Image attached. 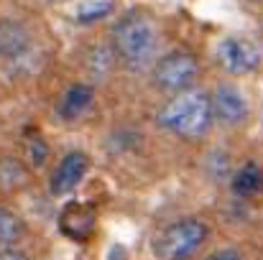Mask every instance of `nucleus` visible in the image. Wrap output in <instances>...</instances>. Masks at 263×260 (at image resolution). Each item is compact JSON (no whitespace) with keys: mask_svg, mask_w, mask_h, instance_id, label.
Listing matches in <instances>:
<instances>
[{"mask_svg":"<svg viewBox=\"0 0 263 260\" xmlns=\"http://www.w3.org/2000/svg\"><path fill=\"white\" fill-rule=\"evenodd\" d=\"M212 107L210 94L204 89L189 87L174 94L159 112V125L181 138H202L212 128Z\"/></svg>","mask_w":263,"mask_h":260,"instance_id":"f257e3e1","label":"nucleus"},{"mask_svg":"<svg viewBox=\"0 0 263 260\" xmlns=\"http://www.w3.org/2000/svg\"><path fill=\"white\" fill-rule=\"evenodd\" d=\"M115 41V56L133 72L146 69L159 49V33L156 26L148 15L143 13H130L125 15L112 33Z\"/></svg>","mask_w":263,"mask_h":260,"instance_id":"f03ea898","label":"nucleus"},{"mask_svg":"<svg viewBox=\"0 0 263 260\" xmlns=\"http://www.w3.org/2000/svg\"><path fill=\"white\" fill-rule=\"evenodd\" d=\"M207 237L210 227L202 219L197 217L176 219L159 232V237L154 240V253L161 260H189L199 253Z\"/></svg>","mask_w":263,"mask_h":260,"instance_id":"7ed1b4c3","label":"nucleus"},{"mask_svg":"<svg viewBox=\"0 0 263 260\" xmlns=\"http://www.w3.org/2000/svg\"><path fill=\"white\" fill-rule=\"evenodd\" d=\"M197 77H199V62L189 51H172L161 56L154 67V85L169 94H179L194 87Z\"/></svg>","mask_w":263,"mask_h":260,"instance_id":"20e7f679","label":"nucleus"},{"mask_svg":"<svg viewBox=\"0 0 263 260\" xmlns=\"http://www.w3.org/2000/svg\"><path fill=\"white\" fill-rule=\"evenodd\" d=\"M217 64L233 77L253 74L261 67V49L243 36H228L217 46Z\"/></svg>","mask_w":263,"mask_h":260,"instance_id":"39448f33","label":"nucleus"},{"mask_svg":"<svg viewBox=\"0 0 263 260\" xmlns=\"http://www.w3.org/2000/svg\"><path fill=\"white\" fill-rule=\"evenodd\" d=\"M210 107L212 117L220 120L222 125H240L248 117V102L243 92L233 85H220L210 94Z\"/></svg>","mask_w":263,"mask_h":260,"instance_id":"423d86ee","label":"nucleus"},{"mask_svg":"<svg viewBox=\"0 0 263 260\" xmlns=\"http://www.w3.org/2000/svg\"><path fill=\"white\" fill-rule=\"evenodd\" d=\"M95 225H97V214L89 204L82 202H69L62 214H59V230L69 237V240H89L92 232H95Z\"/></svg>","mask_w":263,"mask_h":260,"instance_id":"0eeeda50","label":"nucleus"},{"mask_svg":"<svg viewBox=\"0 0 263 260\" xmlns=\"http://www.w3.org/2000/svg\"><path fill=\"white\" fill-rule=\"evenodd\" d=\"M89 169V158L82 153V151H72V153H67L62 161H59V166H57V171L51 173V194L54 196H64V194H69L82 178H85V173Z\"/></svg>","mask_w":263,"mask_h":260,"instance_id":"6e6552de","label":"nucleus"},{"mask_svg":"<svg viewBox=\"0 0 263 260\" xmlns=\"http://www.w3.org/2000/svg\"><path fill=\"white\" fill-rule=\"evenodd\" d=\"M28 46H31L28 28L18 21L3 18L0 21V56L3 59H18L28 51Z\"/></svg>","mask_w":263,"mask_h":260,"instance_id":"1a4fd4ad","label":"nucleus"},{"mask_svg":"<svg viewBox=\"0 0 263 260\" xmlns=\"http://www.w3.org/2000/svg\"><path fill=\"white\" fill-rule=\"evenodd\" d=\"M95 102V89L89 85H72L59 99V115L64 120H77Z\"/></svg>","mask_w":263,"mask_h":260,"instance_id":"9d476101","label":"nucleus"},{"mask_svg":"<svg viewBox=\"0 0 263 260\" xmlns=\"http://www.w3.org/2000/svg\"><path fill=\"white\" fill-rule=\"evenodd\" d=\"M230 186H233L235 196H240V199L258 196V194H263V169L258 164H253V161L246 164V166H240L238 171L233 173Z\"/></svg>","mask_w":263,"mask_h":260,"instance_id":"9b49d317","label":"nucleus"},{"mask_svg":"<svg viewBox=\"0 0 263 260\" xmlns=\"http://www.w3.org/2000/svg\"><path fill=\"white\" fill-rule=\"evenodd\" d=\"M23 237V222L5 207H0V245H13Z\"/></svg>","mask_w":263,"mask_h":260,"instance_id":"f8f14e48","label":"nucleus"},{"mask_svg":"<svg viewBox=\"0 0 263 260\" xmlns=\"http://www.w3.org/2000/svg\"><path fill=\"white\" fill-rule=\"evenodd\" d=\"M110 10H112V0H89L85 5H80L77 21L80 23H95V21H102L105 15H110Z\"/></svg>","mask_w":263,"mask_h":260,"instance_id":"ddd939ff","label":"nucleus"},{"mask_svg":"<svg viewBox=\"0 0 263 260\" xmlns=\"http://www.w3.org/2000/svg\"><path fill=\"white\" fill-rule=\"evenodd\" d=\"M110 67H112V54H110L105 46H97V49L89 54V69H92L97 77H102V74L110 72Z\"/></svg>","mask_w":263,"mask_h":260,"instance_id":"4468645a","label":"nucleus"},{"mask_svg":"<svg viewBox=\"0 0 263 260\" xmlns=\"http://www.w3.org/2000/svg\"><path fill=\"white\" fill-rule=\"evenodd\" d=\"M31 156H33V166H44V164H46V156H49L46 143H41V141H31Z\"/></svg>","mask_w":263,"mask_h":260,"instance_id":"2eb2a0df","label":"nucleus"},{"mask_svg":"<svg viewBox=\"0 0 263 260\" xmlns=\"http://www.w3.org/2000/svg\"><path fill=\"white\" fill-rule=\"evenodd\" d=\"M207 260H243V255H240L238 250L228 248V250H217V253H212Z\"/></svg>","mask_w":263,"mask_h":260,"instance_id":"dca6fc26","label":"nucleus"},{"mask_svg":"<svg viewBox=\"0 0 263 260\" xmlns=\"http://www.w3.org/2000/svg\"><path fill=\"white\" fill-rule=\"evenodd\" d=\"M0 260H28L23 253H18V250H5V253H0Z\"/></svg>","mask_w":263,"mask_h":260,"instance_id":"f3484780","label":"nucleus"}]
</instances>
